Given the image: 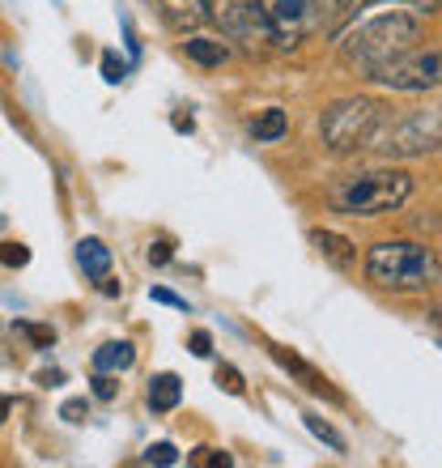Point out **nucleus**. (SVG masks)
Listing matches in <instances>:
<instances>
[{
  "instance_id": "obj_27",
  "label": "nucleus",
  "mask_w": 442,
  "mask_h": 468,
  "mask_svg": "<svg viewBox=\"0 0 442 468\" xmlns=\"http://www.w3.org/2000/svg\"><path fill=\"white\" fill-rule=\"evenodd\" d=\"M171 256H174V243H171V239H153V243H149V264H153V269L171 264Z\"/></svg>"
},
{
  "instance_id": "obj_30",
  "label": "nucleus",
  "mask_w": 442,
  "mask_h": 468,
  "mask_svg": "<svg viewBox=\"0 0 442 468\" xmlns=\"http://www.w3.org/2000/svg\"><path fill=\"white\" fill-rule=\"evenodd\" d=\"M171 123H174V133H196V120H192V115H184V112H174Z\"/></svg>"
},
{
  "instance_id": "obj_14",
  "label": "nucleus",
  "mask_w": 442,
  "mask_h": 468,
  "mask_svg": "<svg viewBox=\"0 0 442 468\" xmlns=\"http://www.w3.org/2000/svg\"><path fill=\"white\" fill-rule=\"evenodd\" d=\"M132 362H136L132 341H107V346L94 349V370H107V375H123V370H132Z\"/></svg>"
},
{
  "instance_id": "obj_5",
  "label": "nucleus",
  "mask_w": 442,
  "mask_h": 468,
  "mask_svg": "<svg viewBox=\"0 0 442 468\" xmlns=\"http://www.w3.org/2000/svg\"><path fill=\"white\" fill-rule=\"evenodd\" d=\"M387 107L379 99H336L323 112L320 120V133H323V145L332 154H353V149H366L374 128L383 123Z\"/></svg>"
},
{
  "instance_id": "obj_18",
  "label": "nucleus",
  "mask_w": 442,
  "mask_h": 468,
  "mask_svg": "<svg viewBox=\"0 0 442 468\" xmlns=\"http://www.w3.org/2000/svg\"><path fill=\"white\" fill-rule=\"evenodd\" d=\"M213 379H217V388L221 392H230V396H243V370L238 367H230V362H217V370H213Z\"/></svg>"
},
{
  "instance_id": "obj_13",
  "label": "nucleus",
  "mask_w": 442,
  "mask_h": 468,
  "mask_svg": "<svg viewBox=\"0 0 442 468\" xmlns=\"http://www.w3.org/2000/svg\"><path fill=\"white\" fill-rule=\"evenodd\" d=\"M310 243L320 247V256L323 260H332L336 269H349L357 260V247L344 239V234H336V230H310Z\"/></svg>"
},
{
  "instance_id": "obj_10",
  "label": "nucleus",
  "mask_w": 442,
  "mask_h": 468,
  "mask_svg": "<svg viewBox=\"0 0 442 468\" xmlns=\"http://www.w3.org/2000/svg\"><path fill=\"white\" fill-rule=\"evenodd\" d=\"M272 357H277V362H281V367L289 370V375H298L307 392H315V396H328V400H341V396H336V388H332V383L323 379V375H320V370H315V367H310V362H302V357H298V354H289V349H281V346H272Z\"/></svg>"
},
{
  "instance_id": "obj_9",
  "label": "nucleus",
  "mask_w": 442,
  "mask_h": 468,
  "mask_svg": "<svg viewBox=\"0 0 442 468\" xmlns=\"http://www.w3.org/2000/svg\"><path fill=\"white\" fill-rule=\"evenodd\" d=\"M162 13V22L179 30V35H192L209 22V0H153Z\"/></svg>"
},
{
  "instance_id": "obj_31",
  "label": "nucleus",
  "mask_w": 442,
  "mask_h": 468,
  "mask_svg": "<svg viewBox=\"0 0 442 468\" xmlns=\"http://www.w3.org/2000/svg\"><path fill=\"white\" fill-rule=\"evenodd\" d=\"M400 5H408L413 13H438V0H400Z\"/></svg>"
},
{
  "instance_id": "obj_17",
  "label": "nucleus",
  "mask_w": 442,
  "mask_h": 468,
  "mask_svg": "<svg viewBox=\"0 0 442 468\" xmlns=\"http://www.w3.org/2000/svg\"><path fill=\"white\" fill-rule=\"evenodd\" d=\"M302 421H307V431L315 434L320 443H328V452H336V456H344V439H341V434H336V431H332V426L320 418V413H307V418H302Z\"/></svg>"
},
{
  "instance_id": "obj_16",
  "label": "nucleus",
  "mask_w": 442,
  "mask_h": 468,
  "mask_svg": "<svg viewBox=\"0 0 442 468\" xmlns=\"http://www.w3.org/2000/svg\"><path fill=\"white\" fill-rule=\"evenodd\" d=\"M285 133H289V115H285L281 107H268V112H259L256 120H251V136H256V141H281Z\"/></svg>"
},
{
  "instance_id": "obj_23",
  "label": "nucleus",
  "mask_w": 442,
  "mask_h": 468,
  "mask_svg": "<svg viewBox=\"0 0 442 468\" xmlns=\"http://www.w3.org/2000/svg\"><path fill=\"white\" fill-rule=\"evenodd\" d=\"M141 464H162V468L179 464V447H174V443H153L145 456H141Z\"/></svg>"
},
{
  "instance_id": "obj_28",
  "label": "nucleus",
  "mask_w": 442,
  "mask_h": 468,
  "mask_svg": "<svg viewBox=\"0 0 442 468\" xmlns=\"http://www.w3.org/2000/svg\"><path fill=\"white\" fill-rule=\"evenodd\" d=\"M187 349L196 357H213V333H205V328H196V333L187 336Z\"/></svg>"
},
{
  "instance_id": "obj_6",
  "label": "nucleus",
  "mask_w": 442,
  "mask_h": 468,
  "mask_svg": "<svg viewBox=\"0 0 442 468\" xmlns=\"http://www.w3.org/2000/svg\"><path fill=\"white\" fill-rule=\"evenodd\" d=\"M366 149H374L383 158H426L438 149V112L383 115Z\"/></svg>"
},
{
  "instance_id": "obj_7",
  "label": "nucleus",
  "mask_w": 442,
  "mask_h": 468,
  "mask_svg": "<svg viewBox=\"0 0 442 468\" xmlns=\"http://www.w3.org/2000/svg\"><path fill=\"white\" fill-rule=\"evenodd\" d=\"M366 81L387 86V90H405V94H426V90H438V81H442V56H438V48H430V51L413 48L405 56H395V60L366 69Z\"/></svg>"
},
{
  "instance_id": "obj_20",
  "label": "nucleus",
  "mask_w": 442,
  "mask_h": 468,
  "mask_svg": "<svg viewBox=\"0 0 442 468\" xmlns=\"http://www.w3.org/2000/svg\"><path fill=\"white\" fill-rule=\"evenodd\" d=\"M13 328H17L22 336H30L38 349H51V346H56V328H47V324H26V320H17Z\"/></svg>"
},
{
  "instance_id": "obj_19",
  "label": "nucleus",
  "mask_w": 442,
  "mask_h": 468,
  "mask_svg": "<svg viewBox=\"0 0 442 468\" xmlns=\"http://www.w3.org/2000/svg\"><path fill=\"white\" fill-rule=\"evenodd\" d=\"M0 264H5V269H26V264H30V247L5 239V243H0Z\"/></svg>"
},
{
  "instance_id": "obj_11",
  "label": "nucleus",
  "mask_w": 442,
  "mask_h": 468,
  "mask_svg": "<svg viewBox=\"0 0 442 468\" xmlns=\"http://www.w3.org/2000/svg\"><path fill=\"white\" fill-rule=\"evenodd\" d=\"M179 400H184V379L174 370H162L149 379V409L153 413H171V409H179Z\"/></svg>"
},
{
  "instance_id": "obj_32",
  "label": "nucleus",
  "mask_w": 442,
  "mask_h": 468,
  "mask_svg": "<svg viewBox=\"0 0 442 468\" xmlns=\"http://www.w3.org/2000/svg\"><path fill=\"white\" fill-rule=\"evenodd\" d=\"M13 413V396H0V421Z\"/></svg>"
},
{
  "instance_id": "obj_15",
  "label": "nucleus",
  "mask_w": 442,
  "mask_h": 468,
  "mask_svg": "<svg viewBox=\"0 0 442 468\" xmlns=\"http://www.w3.org/2000/svg\"><path fill=\"white\" fill-rule=\"evenodd\" d=\"M77 264L86 269V277L99 282V277L110 272V247L102 243V239H81V243H77Z\"/></svg>"
},
{
  "instance_id": "obj_3",
  "label": "nucleus",
  "mask_w": 442,
  "mask_h": 468,
  "mask_svg": "<svg viewBox=\"0 0 442 468\" xmlns=\"http://www.w3.org/2000/svg\"><path fill=\"white\" fill-rule=\"evenodd\" d=\"M413 197V175L400 166H374L357 171L328 192V205L344 218H379V213L400 209Z\"/></svg>"
},
{
  "instance_id": "obj_1",
  "label": "nucleus",
  "mask_w": 442,
  "mask_h": 468,
  "mask_svg": "<svg viewBox=\"0 0 442 468\" xmlns=\"http://www.w3.org/2000/svg\"><path fill=\"white\" fill-rule=\"evenodd\" d=\"M426 35V22L421 13H413L400 0H379V5H366L362 13L349 17L336 43H341V56L349 64H357L362 73L374 69V64H387L395 56L413 51Z\"/></svg>"
},
{
  "instance_id": "obj_12",
  "label": "nucleus",
  "mask_w": 442,
  "mask_h": 468,
  "mask_svg": "<svg viewBox=\"0 0 442 468\" xmlns=\"http://www.w3.org/2000/svg\"><path fill=\"white\" fill-rule=\"evenodd\" d=\"M184 51H187V60H196L200 69H217V64L230 60V43L209 38V35H187Z\"/></svg>"
},
{
  "instance_id": "obj_24",
  "label": "nucleus",
  "mask_w": 442,
  "mask_h": 468,
  "mask_svg": "<svg viewBox=\"0 0 442 468\" xmlns=\"http://www.w3.org/2000/svg\"><path fill=\"white\" fill-rule=\"evenodd\" d=\"M187 464H209V468H226V464H234L226 452H217V447H196L192 456H187Z\"/></svg>"
},
{
  "instance_id": "obj_25",
  "label": "nucleus",
  "mask_w": 442,
  "mask_h": 468,
  "mask_svg": "<svg viewBox=\"0 0 442 468\" xmlns=\"http://www.w3.org/2000/svg\"><path fill=\"white\" fill-rule=\"evenodd\" d=\"M60 418L68 421V426H81V421L89 418V400H86V396H77V400H64V405H60Z\"/></svg>"
},
{
  "instance_id": "obj_22",
  "label": "nucleus",
  "mask_w": 442,
  "mask_h": 468,
  "mask_svg": "<svg viewBox=\"0 0 442 468\" xmlns=\"http://www.w3.org/2000/svg\"><path fill=\"white\" fill-rule=\"evenodd\" d=\"M89 392L99 396V400H115V396H120V375L94 370V379H89Z\"/></svg>"
},
{
  "instance_id": "obj_29",
  "label": "nucleus",
  "mask_w": 442,
  "mask_h": 468,
  "mask_svg": "<svg viewBox=\"0 0 442 468\" xmlns=\"http://www.w3.org/2000/svg\"><path fill=\"white\" fill-rule=\"evenodd\" d=\"M35 379L43 383V388H60V383H64V370H56V367H51V370H38Z\"/></svg>"
},
{
  "instance_id": "obj_21",
  "label": "nucleus",
  "mask_w": 442,
  "mask_h": 468,
  "mask_svg": "<svg viewBox=\"0 0 442 468\" xmlns=\"http://www.w3.org/2000/svg\"><path fill=\"white\" fill-rule=\"evenodd\" d=\"M102 81H107V86H120L123 77H128V64L120 60V51H102Z\"/></svg>"
},
{
  "instance_id": "obj_4",
  "label": "nucleus",
  "mask_w": 442,
  "mask_h": 468,
  "mask_svg": "<svg viewBox=\"0 0 442 468\" xmlns=\"http://www.w3.org/2000/svg\"><path fill=\"white\" fill-rule=\"evenodd\" d=\"M277 48H298L302 38L320 35L336 22L341 0H256Z\"/></svg>"
},
{
  "instance_id": "obj_8",
  "label": "nucleus",
  "mask_w": 442,
  "mask_h": 468,
  "mask_svg": "<svg viewBox=\"0 0 442 468\" xmlns=\"http://www.w3.org/2000/svg\"><path fill=\"white\" fill-rule=\"evenodd\" d=\"M209 22H217L221 35L234 43H247V48L272 43L268 22H264L256 0H209Z\"/></svg>"
},
{
  "instance_id": "obj_2",
  "label": "nucleus",
  "mask_w": 442,
  "mask_h": 468,
  "mask_svg": "<svg viewBox=\"0 0 442 468\" xmlns=\"http://www.w3.org/2000/svg\"><path fill=\"white\" fill-rule=\"evenodd\" d=\"M366 282L392 294H421L438 282V260L426 243L413 239H387L366 251Z\"/></svg>"
},
{
  "instance_id": "obj_26",
  "label": "nucleus",
  "mask_w": 442,
  "mask_h": 468,
  "mask_svg": "<svg viewBox=\"0 0 442 468\" xmlns=\"http://www.w3.org/2000/svg\"><path fill=\"white\" fill-rule=\"evenodd\" d=\"M149 298H153V303H162V307H174V311H187V315H192V303H187V298H179L174 290H166V285H153V290H149Z\"/></svg>"
}]
</instances>
